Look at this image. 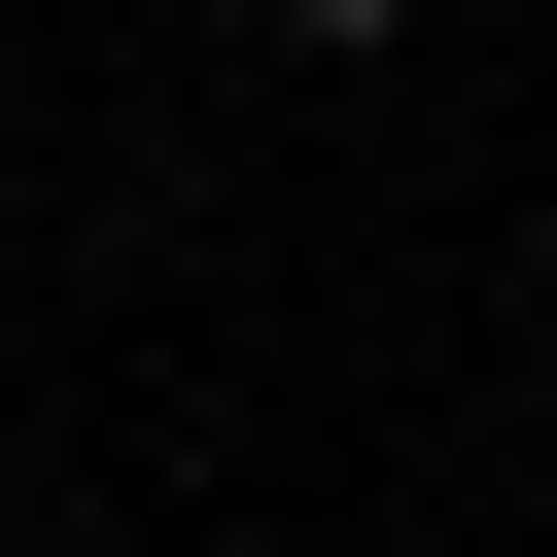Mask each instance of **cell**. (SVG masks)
Returning <instances> with one entry per match:
<instances>
[{"label": "cell", "instance_id": "cell-1", "mask_svg": "<svg viewBox=\"0 0 557 557\" xmlns=\"http://www.w3.org/2000/svg\"><path fill=\"white\" fill-rule=\"evenodd\" d=\"M244 35H313V70H383V35H418V0H244Z\"/></svg>", "mask_w": 557, "mask_h": 557}]
</instances>
